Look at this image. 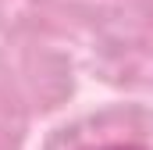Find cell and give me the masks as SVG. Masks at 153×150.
Instances as JSON below:
<instances>
[{"instance_id": "6da1fadb", "label": "cell", "mask_w": 153, "mask_h": 150, "mask_svg": "<svg viewBox=\"0 0 153 150\" xmlns=\"http://www.w3.org/2000/svg\"><path fill=\"white\" fill-rule=\"evenodd\" d=\"M107 150H143V147H107Z\"/></svg>"}]
</instances>
